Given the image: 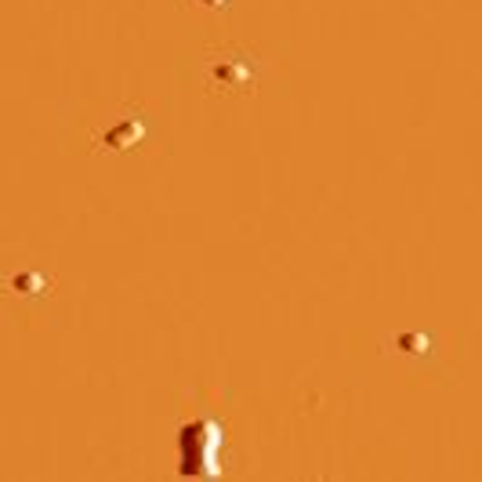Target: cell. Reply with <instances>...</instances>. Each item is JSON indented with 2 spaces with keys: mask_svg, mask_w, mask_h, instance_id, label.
Here are the masks:
<instances>
[{
  "mask_svg": "<svg viewBox=\"0 0 482 482\" xmlns=\"http://www.w3.org/2000/svg\"><path fill=\"white\" fill-rule=\"evenodd\" d=\"M135 138H138V127H131V123H123V127H116V131H109L101 142H109L113 149H127V145H135Z\"/></svg>",
  "mask_w": 482,
  "mask_h": 482,
  "instance_id": "obj_1",
  "label": "cell"
},
{
  "mask_svg": "<svg viewBox=\"0 0 482 482\" xmlns=\"http://www.w3.org/2000/svg\"><path fill=\"white\" fill-rule=\"evenodd\" d=\"M15 287H25L22 294H40L47 283H44L40 276H33V272H22V276H15Z\"/></svg>",
  "mask_w": 482,
  "mask_h": 482,
  "instance_id": "obj_2",
  "label": "cell"
},
{
  "mask_svg": "<svg viewBox=\"0 0 482 482\" xmlns=\"http://www.w3.org/2000/svg\"><path fill=\"white\" fill-rule=\"evenodd\" d=\"M199 4H207V8H221L225 0H199Z\"/></svg>",
  "mask_w": 482,
  "mask_h": 482,
  "instance_id": "obj_3",
  "label": "cell"
}]
</instances>
